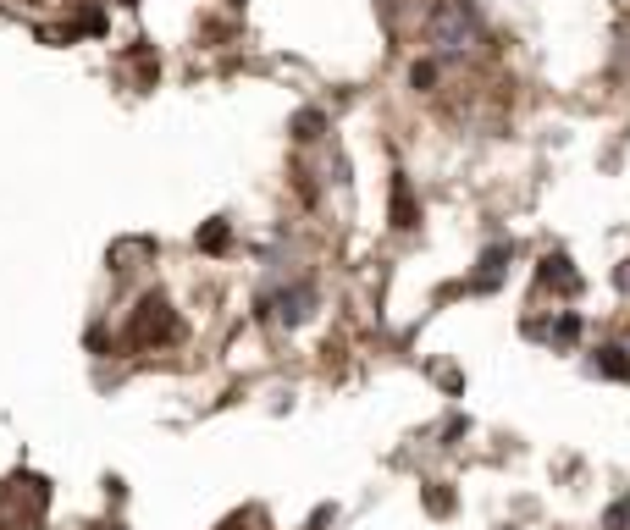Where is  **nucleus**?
Here are the masks:
<instances>
[{
	"mask_svg": "<svg viewBox=\"0 0 630 530\" xmlns=\"http://www.w3.org/2000/svg\"><path fill=\"white\" fill-rule=\"evenodd\" d=\"M432 39H437L443 55H465V50H475V39H481V17H475L470 0H448V6H437V17H432Z\"/></svg>",
	"mask_w": 630,
	"mask_h": 530,
	"instance_id": "nucleus-1",
	"label": "nucleus"
},
{
	"mask_svg": "<svg viewBox=\"0 0 630 530\" xmlns=\"http://www.w3.org/2000/svg\"><path fill=\"white\" fill-rule=\"evenodd\" d=\"M172 331H177V320L166 315V304H161V299H150V304H145V320L133 326V343H166Z\"/></svg>",
	"mask_w": 630,
	"mask_h": 530,
	"instance_id": "nucleus-2",
	"label": "nucleus"
},
{
	"mask_svg": "<svg viewBox=\"0 0 630 530\" xmlns=\"http://www.w3.org/2000/svg\"><path fill=\"white\" fill-rule=\"evenodd\" d=\"M276 304H283V309H276V315H283L288 326H299V320L310 315V304H315V293H310V288H288V293H276Z\"/></svg>",
	"mask_w": 630,
	"mask_h": 530,
	"instance_id": "nucleus-3",
	"label": "nucleus"
},
{
	"mask_svg": "<svg viewBox=\"0 0 630 530\" xmlns=\"http://www.w3.org/2000/svg\"><path fill=\"white\" fill-rule=\"evenodd\" d=\"M592 370H608V376H630V359H625V348H603V359H592Z\"/></svg>",
	"mask_w": 630,
	"mask_h": 530,
	"instance_id": "nucleus-4",
	"label": "nucleus"
},
{
	"mask_svg": "<svg viewBox=\"0 0 630 530\" xmlns=\"http://www.w3.org/2000/svg\"><path fill=\"white\" fill-rule=\"evenodd\" d=\"M199 243H205V249H222V243H227V227H205Z\"/></svg>",
	"mask_w": 630,
	"mask_h": 530,
	"instance_id": "nucleus-5",
	"label": "nucleus"
}]
</instances>
